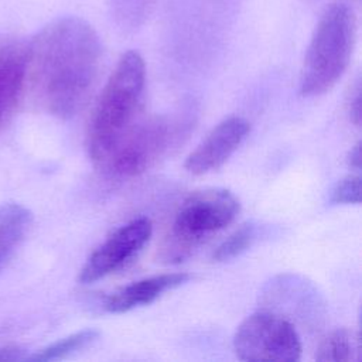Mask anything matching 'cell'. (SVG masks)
I'll use <instances>...</instances> for the list:
<instances>
[{
	"label": "cell",
	"instance_id": "6da1fadb",
	"mask_svg": "<svg viewBox=\"0 0 362 362\" xmlns=\"http://www.w3.org/2000/svg\"><path fill=\"white\" fill-rule=\"evenodd\" d=\"M102 61L95 28L81 17H61L42 27L27 45V78L47 113L69 119L88 102Z\"/></svg>",
	"mask_w": 362,
	"mask_h": 362
},
{
	"label": "cell",
	"instance_id": "3957f363",
	"mask_svg": "<svg viewBox=\"0 0 362 362\" xmlns=\"http://www.w3.org/2000/svg\"><path fill=\"white\" fill-rule=\"evenodd\" d=\"M356 16L352 7L337 1L320 17L305 51L300 93L320 96L331 90L345 74L356 44Z\"/></svg>",
	"mask_w": 362,
	"mask_h": 362
},
{
	"label": "cell",
	"instance_id": "30bf717a",
	"mask_svg": "<svg viewBox=\"0 0 362 362\" xmlns=\"http://www.w3.org/2000/svg\"><path fill=\"white\" fill-rule=\"evenodd\" d=\"M27 79V47L10 42L0 47V127L11 117Z\"/></svg>",
	"mask_w": 362,
	"mask_h": 362
},
{
	"label": "cell",
	"instance_id": "8992f818",
	"mask_svg": "<svg viewBox=\"0 0 362 362\" xmlns=\"http://www.w3.org/2000/svg\"><path fill=\"white\" fill-rule=\"evenodd\" d=\"M171 134V126L163 117H140L99 168L120 178L141 174L167 150Z\"/></svg>",
	"mask_w": 362,
	"mask_h": 362
},
{
	"label": "cell",
	"instance_id": "5b68a950",
	"mask_svg": "<svg viewBox=\"0 0 362 362\" xmlns=\"http://www.w3.org/2000/svg\"><path fill=\"white\" fill-rule=\"evenodd\" d=\"M233 351L239 359L249 362H296L301 358L303 346L288 320L270 311H257L238 327Z\"/></svg>",
	"mask_w": 362,
	"mask_h": 362
},
{
	"label": "cell",
	"instance_id": "7c38bea8",
	"mask_svg": "<svg viewBox=\"0 0 362 362\" xmlns=\"http://www.w3.org/2000/svg\"><path fill=\"white\" fill-rule=\"evenodd\" d=\"M98 337H99V331L90 329V328L74 332L65 338H61V339L47 345L45 348L34 352L33 355H28L27 361L45 362V361L64 359V358L86 348L89 344H92L95 339H98Z\"/></svg>",
	"mask_w": 362,
	"mask_h": 362
},
{
	"label": "cell",
	"instance_id": "5bb4252c",
	"mask_svg": "<svg viewBox=\"0 0 362 362\" xmlns=\"http://www.w3.org/2000/svg\"><path fill=\"white\" fill-rule=\"evenodd\" d=\"M256 238V228L253 223H243L235 232H232L212 253L214 262H228L243 252H246Z\"/></svg>",
	"mask_w": 362,
	"mask_h": 362
},
{
	"label": "cell",
	"instance_id": "7a4b0ae2",
	"mask_svg": "<svg viewBox=\"0 0 362 362\" xmlns=\"http://www.w3.org/2000/svg\"><path fill=\"white\" fill-rule=\"evenodd\" d=\"M146 65L137 51L124 52L92 109L86 147L95 165H100L123 136L140 119Z\"/></svg>",
	"mask_w": 362,
	"mask_h": 362
},
{
	"label": "cell",
	"instance_id": "4fadbf2b",
	"mask_svg": "<svg viewBox=\"0 0 362 362\" xmlns=\"http://www.w3.org/2000/svg\"><path fill=\"white\" fill-rule=\"evenodd\" d=\"M356 352L355 339L346 328L335 329L318 346L315 359L320 362H348Z\"/></svg>",
	"mask_w": 362,
	"mask_h": 362
},
{
	"label": "cell",
	"instance_id": "ac0fdd59",
	"mask_svg": "<svg viewBox=\"0 0 362 362\" xmlns=\"http://www.w3.org/2000/svg\"><path fill=\"white\" fill-rule=\"evenodd\" d=\"M27 359L24 351L17 346H3L0 348V361H23Z\"/></svg>",
	"mask_w": 362,
	"mask_h": 362
},
{
	"label": "cell",
	"instance_id": "d6986e66",
	"mask_svg": "<svg viewBox=\"0 0 362 362\" xmlns=\"http://www.w3.org/2000/svg\"><path fill=\"white\" fill-rule=\"evenodd\" d=\"M361 163H362V158H361V141H356V144L348 153V164L355 171H359L361 170Z\"/></svg>",
	"mask_w": 362,
	"mask_h": 362
},
{
	"label": "cell",
	"instance_id": "9a60e30c",
	"mask_svg": "<svg viewBox=\"0 0 362 362\" xmlns=\"http://www.w3.org/2000/svg\"><path fill=\"white\" fill-rule=\"evenodd\" d=\"M157 0H112L110 8L122 24L137 25L154 8Z\"/></svg>",
	"mask_w": 362,
	"mask_h": 362
},
{
	"label": "cell",
	"instance_id": "9c48e42d",
	"mask_svg": "<svg viewBox=\"0 0 362 362\" xmlns=\"http://www.w3.org/2000/svg\"><path fill=\"white\" fill-rule=\"evenodd\" d=\"M188 280V273H164L133 281L112 293L105 301V310L120 314L141 305H148L165 291L182 286Z\"/></svg>",
	"mask_w": 362,
	"mask_h": 362
},
{
	"label": "cell",
	"instance_id": "52a82bcc",
	"mask_svg": "<svg viewBox=\"0 0 362 362\" xmlns=\"http://www.w3.org/2000/svg\"><path fill=\"white\" fill-rule=\"evenodd\" d=\"M151 233L153 225L146 216L122 225L88 257L78 280L90 284L123 269L141 252Z\"/></svg>",
	"mask_w": 362,
	"mask_h": 362
},
{
	"label": "cell",
	"instance_id": "ba28073f",
	"mask_svg": "<svg viewBox=\"0 0 362 362\" xmlns=\"http://www.w3.org/2000/svg\"><path fill=\"white\" fill-rule=\"evenodd\" d=\"M249 130V122L240 116H230L222 120L188 154L184 168L194 175H202L219 168L236 151Z\"/></svg>",
	"mask_w": 362,
	"mask_h": 362
},
{
	"label": "cell",
	"instance_id": "8fae6325",
	"mask_svg": "<svg viewBox=\"0 0 362 362\" xmlns=\"http://www.w3.org/2000/svg\"><path fill=\"white\" fill-rule=\"evenodd\" d=\"M33 223L31 211L18 202L0 205V272L13 257Z\"/></svg>",
	"mask_w": 362,
	"mask_h": 362
},
{
	"label": "cell",
	"instance_id": "e0dca14e",
	"mask_svg": "<svg viewBox=\"0 0 362 362\" xmlns=\"http://www.w3.org/2000/svg\"><path fill=\"white\" fill-rule=\"evenodd\" d=\"M348 115L351 122L355 126H361V83L359 81L355 82V86L352 89L349 102H348Z\"/></svg>",
	"mask_w": 362,
	"mask_h": 362
},
{
	"label": "cell",
	"instance_id": "2e32d148",
	"mask_svg": "<svg viewBox=\"0 0 362 362\" xmlns=\"http://www.w3.org/2000/svg\"><path fill=\"white\" fill-rule=\"evenodd\" d=\"M362 197V178L359 174H351L337 182L331 191V204H359Z\"/></svg>",
	"mask_w": 362,
	"mask_h": 362
},
{
	"label": "cell",
	"instance_id": "277c9868",
	"mask_svg": "<svg viewBox=\"0 0 362 362\" xmlns=\"http://www.w3.org/2000/svg\"><path fill=\"white\" fill-rule=\"evenodd\" d=\"M239 201L228 189L205 188L191 192L178 206L161 243L160 257L178 263L211 235L233 222Z\"/></svg>",
	"mask_w": 362,
	"mask_h": 362
}]
</instances>
